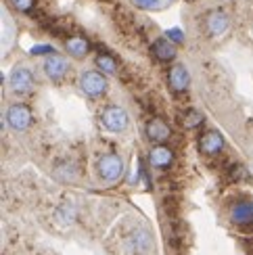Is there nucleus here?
I'll return each instance as SVG.
<instances>
[{"instance_id":"nucleus-1","label":"nucleus","mask_w":253,"mask_h":255,"mask_svg":"<svg viewBox=\"0 0 253 255\" xmlns=\"http://www.w3.org/2000/svg\"><path fill=\"white\" fill-rule=\"evenodd\" d=\"M97 172L101 176L103 182H115V180H120V176L124 174V161L120 155L115 153H107L99 159L97 163Z\"/></svg>"},{"instance_id":"nucleus-2","label":"nucleus","mask_w":253,"mask_h":255,"mask_svg":"<svg viewBox=\"0 0 253 255\" xmlns=\"http://www.w3.org/2000/svg\"><path fill=\"white\" fill-rule=\"evenodd\" d=\"M80 88L86 97L99 99L105 94V90H107V80H105V76L99 71H84L80 78Z\"/></svg>"},{"instance_id":"nucleus-3","label":"nucleus","mask_w":253,"mask_h":255,"mask_svg":"<svg viewBox=\"0 0 253 255\" xmlns=\"http://www.w3.org/2000/svg\"><path fill=\"white\" fill-rule=\"evenodd\" d=\"M101 122H103V126L107 128L109 132H113V134H120V132H124L126 128H128V113H126L122 107H107L103 111V115H101Z\"/></svg>"},{"instance_id":"nucleus-4","label":"nucleus","mask_w":253,"mask_h":255,"mask_svg":"<svg viewBox=\"0 0 253 255\" xmlns=\"http://www.w3.org/2000/svg\"><path fill=\"white\" fill-rule=\"evenodd\" d=\"M6 122L13 130H27L31 124V111L25 105H10L6 111Z\"/></svg>"},{"instance_id":"nucleus-5","label":"nucleus","mask_w":253,"mask_h":255,"mask_svg":"<svg viewBox=\"0 0 253 255\" xmlns=\"http://www.w3.org/2000/svg\"><path fill=\"white\" fill-rule=\"evenodd\" d=\"M34 86V76L27 67H17L10 73V90L17 92V94H25L31 90Z\"/></svg>"},{"instance_id":"nucleus-6","label":"nucleus","mask_w":253,"mask_h":255,"mask_svg":"<svg viewBox=\"0 0 253 255\" xmlns=\"http://www.w3.org/2000/svg\"><path fill=\"white\" fill-rule=\"evenodd\" d=\"M230 220L237 226H253V203L251 201H239L230 207Z\"/></svg>"},{"instance_id":"nucleus-7","label":"nucleus","mask_w":253,"mask_h":255,"mask_svg":"<svg viewBox=\"0 0 253 255\" xmlns=\"http://www.w3.org/2000/svg\"><path fill=\"white\" fill-rule=\"evenodd\" d=\"M69 65H67V61L59 57V55H50L46 61H44V73L52 80V82H61L63 78H65V73H67Z\"/></svg>"},{"instance_id":"nucleus-8","label":"nucleus","mask_w":253,"mask_h":255,"mask_svg":"<svg viewBox=\"0 0 253 255\" xmlns=\"http://www.w3.org/2000/svg\"><path fill=\"white\" fill-rule=\"evenodd\" d=\"M199 148H201V153H205V155H218L224 148V138L218 132L209 130L199 138Z\"/></svg>"},{"instance_id":"nucleus-9","label":"nucleus","mask_w":253,"mask_h":255,"mask_svg":"<svg viewBox=\"0 0 253 255\" xmlns=\"http://www.w3.org/2000/svg\"><path fill=\"white\" fill-rule=\"evenodd\" d=\"M167 82H170V88L174 92H184L188 84H191V76H188L184 65H174L170 73H167Z\"/></svg>"},{"instance_id":"nucleus-10","label":"nucleus","mask_w":253,"mask_h":255,"mask_svg":"<svg viewBox=\"0 0 253 255\" xmlns=\"http://www.w3.org/2000/svg\"><path fill=\"white\" fill-rule=\"evenodd\" d=\"M146 136H149L153 142L159 144V142H165L167 138L172 136V130L163 120L155 118V120H151L149 124H146Z\"/></svg>"},{"instance_id":"nucleus-11","label":"nucleus","mask_w":253,"mask_h":255,"mask_svg":"<svg viewBox=\"0 0 253 255\" xmlns=\"http://www.w3.org/2000/svg\"><path fill=\"white\" fill-rule=\"evenodd\" d=\"M205 25H207V31H209L212 36H222L224 31L228 29L230 21H228V15L222 13V10H212V13L207 15Z\"/></svg>"},{"instance_id":"nucleus-12","label":"nucleus","mask_w":253,"mask_h":255,"mask_svg":"<svg viewBox=\"0 0 253 255\" xmlns=\"http://www.w3.org/2000/svg\"><path fill=\"white\" fill-rule=\"evenodd\" d=\"M149 161L157 169H159V167H170L172 161H174V153L167 146H159V144H157L153 151L149 153Z\"/></svg>"},{"instance_id":"nucleus-13","label":"nucleus","mask_w":253,"mask_h":255,"mask_svg":"<svg viewBox=\"0 0 253 255\" xmlns=\"http://www.w3.org/2000/svg\"><path fill=\"white\" fill-rule=\"evenodd\" d=\"M153 55L159 61H172L176 57V46L170 38H159L153 42Z\"/></svg>"},{"instance_id":"nucleus-14","label":"nucleus","mask_w":253,"mask_h":255,"mask_svg":"<svg viewBox=\"0 0 253 255\" xmlns=\"http://www.w3.org/2000/svg\"><path fill=\"white\" fill-rule=\"evenodd\" d=\"M65 48L71 57H76V59H82V57H86L88 55V50H90V44L86 40H84L82 36H73L65 42Z\"/></svg>"},{"instance_id":"nucleus-15","label":"nucleus","mask_w":253,"mask_h":255,"mask_svg":"<svg viewBox=\"0 0 253 255\" xmlns=\"http://www.w3.org/2000/svg\"><path fill=\"white\" fill-rule=\"evenodd\" d=\"M182 124H184V128H188V130H191V128H197V126L203 124V115L199 113V111H195V109H191V111L184 113Z\"/></svg>"},{"instance_id":"nucleus-16","label":"nucleus","mask_w":253,"mask_h":255,"mask_svg":"<svg viewBox=\"0 0 253 255\" xmlns=\"http://www.w3.org/2000/svg\"><path fill=\"white\" fill-rule=\"evenodd\" d=\"M97 67L105 73H115V61L109 55H99L97 57Z\"/></svg>"},{"instance_id":"nucleus-17","label":"nucleus","mask_w":253,"mask_h":255,"mask_svg":"<svg viewBox=\"0 0 253 255\" xmlns=\"http://www.w3.org/2000/svg\"><path fill=\"white\" fill-rule=\"evenodd\" d=\"M31 55H55V48H52L50 44H36V46H31Z\"/></svg>"},{"instance_id":"nucleus-18","label":"nucleus","mask_w":253,"mask_h":255,"mask_svg":"<svg viewBox=\"0 0 253 255\" xmlns=\"http://www.w3.org/2000/svg\"><path fill=\"white\" fill-rule=\"evenodd\" d=\"M134 2H136V6L146 8V10H157V8H161L159 0H134Z\"/></svg>"},{"instance_id":"nucleus-19","label":"nucleus","mask_w":253,"mask_h":255,"mask_svg":"<svg viewBox=\"0 0 253 255\" xmlns=\"http://www.w3.org/2000/svg\"><path fill=\"white\" fill-rule=\"evenodd\" d=\"M10 4H13L17 10L27 13V10H31V6H34V0H10Z\"/></svg>"},{"instance_id":"nucleus-20","label":"nucleus","mask_w":253,"mask_h":255,"mask_svg":"<svg viewBox=\"0 0 253 255\" xmlns=\"http://www.w3.org/2000/svg\"><path fill=\"white\" fill-rule=\"evenodd\" d=\"M165 36L170 38L172 42H178V44H180V42L184 40V34H182V29H178V27H172V29H167V31H165Z\"/></svg>"}]
</instances>
